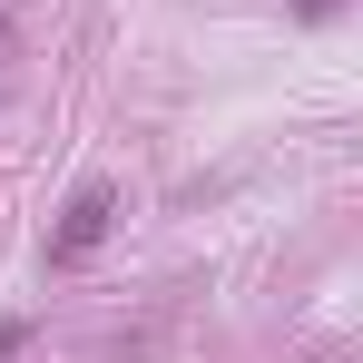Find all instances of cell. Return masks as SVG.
I'll return each instance as SVG.
<instances>
[{
    "label": "cell",
    "mask_w": 363,
    "mask_h": 363,
    "mask_svg": "<svg viewBox=\"0 0 363 363\" xmlns=\"http://www.w3.org/2000/svg\"><path fill=\"white\" fill-rule=\"evenodd\" d=\"M99 236H108V186H89V196L69 206V226H60V245H50V255H60V265H69V255H89V245H99Z\"/></svg>",
    "instance_id": "cell-1"
}]
</instances>
